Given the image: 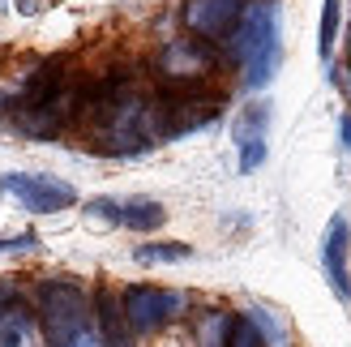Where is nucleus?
Here are the masks:
<instances>
[{
	"instance_id": "obj_11",
	"label": "nucleus",
	"mask_w": 351,
	"mask_h": 347,
	"mask_svg": "<svg viewBox=\"0 0 351 347\" xmlns=\"http://www.w3.org/2000/svg\"><path fill=\"white\" fill-rule=\"evenodd\" d=\"M30 339V309L17 300L13 287H0V347H26Z\"/></svg>"
},
{
	"instance_id": "obj_4",
	"label": "nucleus",
	"mask_w": 351,
	"mask_h": 347,
	"mask_svg": "<svg viewBox=\"0 0 351 347\" xmlns=\"http://www.w3.org/2000/svg\"><path fill=\"white\" fill-rule=\"evenodd\" d=\"M120 304H125V318L133 326V335H150V331H159V326H167L176 313H180L184 296H180V291H167V287L133 283V287H125Z\"/></svg>"
},
{
	"instance_id": "obj_12",
	"label": "nucleus",
	"mask_w": 351,
	"mask_h": 347,
	"mask_svg": "<svg viewBox=\"0 0 351 347\" xmlns=\"http://www.w3.org/2000/svg\"><path fill=\"white\" fill-rule=\"evenodd\" d=\"M232 326H236V313H227V309H206V313L193 322V343L197 347H227L232 343Z\"/></svg>"
},
{
	"instance_id": "obj_9",
	"label": "nucleus",
	"mask_w": 351,
	"mask_h": 347,
	"mask_svg": "<svg viewBox=\"0 0 351 347\" xmlns=\"http://www.w3.org/2000/svg\"><path fill=\"white\" fill-rule=\"evenodd\" d=\"M266 125L270 112L266 103H253L236 116V146H240V171H257L266 163Z\"/></svg>"
},
{
	"instance_id": "obj_18",
	"label": "nucleus",
	"mask_w": 351,
	"mask_h": 347,
	"mask_svg": "<svg viewBox=\"0 0 351 347\" xmlns=\"http://www.w3.org/2000/svg\"><path fill=\"white\" fill-rule=\"evenodd\" d=\"M347 51H351V30H347Z\"/></svg>"
},
{
	"instance_id": "obj_1",
	"label": "nucleus",
	"mask_w": 351,
	"mask_h": 347,
	"mask_svg": "<svg viewBox=\"0 0 351 347\" xmlns=\"http://www.w3.org/2000/svg\"><path fill=\"white\" fill-rule=\"evenodd\" d=\"M223 43L227 56L240 64L249 91L270 86L278 64H283V9H278V0H249L244 17Z\"/></svg>"
},
{
	"instance_id": "obj_8",
	"label": "nucleus",
	"mask_w": 351,
	"mask_h": 347,
	"mask_svg": "<svg viewBox=\"0 0 351 347\" xmlns=\"http://www.w3.org/2000/svg\"><path fill=\"white\" fill-rule=\"evenodd\" d=\"M347 245H351V228H347L343 215H335V219H330V228H326V236H322V270H326V279H330V287H335L339 300H351Z\"/></svg>"
},
{
	"instance_id": "obj_10",
	"label": "nucleus",
	"mask_w": 351,
	"mask_h": 347,
	"mask_svg": "<svg viewBox=\"0 0 351 347\" xmlns=\"http://www.w3.org/2000/svg\"><path fill=\"white\" fill-rule=\"evenodd\" d=\"M95 322H99L103 347H133V326L125 318V304H120L108 287L95 291Z\"/></svg>"
},
{
	"instance_id": "obj_14",
	"label": "nucleus",
	"mask_w": 351,
	"mask_h": 347,
	"mask_svg": "<svg viewBox=\"0 0 351 347\" xmlns=\"http://www.w3.org/2000/svg\"><path fill=\"white\" fill-rule=\"evenodd\" d=\"M193 249L189 245H180V240H163V245H137V262L142 266H167V262H184Z\"/></svg>"
},
{
	"instance_id": "obj_17",
	"label": "nucleus",
	"mask_w": 351,
	"mask_h": 347,
	"mask_svg": "<svg viewBox=\"0 0 351 347\" xmlns=\"http://www.w3.org/2000/svg\"><path fill=\"white\" fill-rule=\"evenodd\" d=\"M339 129H343V146L351 150V116H343V125H339Z\"/></svg>"
},
{
	"instance_id": "obj_6",
	"label": "nucleus",
	"mask_w": 351,
	"mask_h": 347,
	"mask_svg": "<svg viewBox=\"0 0 351 347\" xmlns=\"http://www.w3.org/2000/svg\"><path fill=\"white\" fill-rule=\"evenodd\" d=\"M215 69V47L206 39H171L159 51V77L167 86H202Z\"/></svg>"
},
{
	"instance_id": "obj_3",
	"label": "nucleus",
	"mask_w": 351,
	"mask_h": 347,
	"mask_svg": "<svg viewBox=\"0 0 351 347\" xmlns=\"http://www.w3.org/2000/svg\"><path fill=\"white\" fill-rule=\"evenodd\" d=\"M219 112H223V95L210 91V86H163L159 95H150L146 133L150 142H171L180 133L206 129Z\"/></svg>"
},
{
	"instance_id": "obj_7",
	"label": "nucleus",
	"mask_w": 351,
	"mask_h": 347,
	"mask_svg": "<svg viewBox=\"0 0 351 347\" xmlns=\"http://www.w3.org/2000/svg\"><path fill=\"white\" fill-rule=\"evenodd\" d=\"M249 0H189L184 5V26L206 43H219L236 30V22L244 17Z\"/></svg>"
},
{
	"instance_id": "obj_15",
	"label": "nucleus",
	"mask_w": 351,
	"mask_h": 347,
	"mask_svg": "<svg viewBox=\"0 0 351 347\" xmlns=\"http://www.w3.org/2000/svg\"><path fill=\"white\" fill-rule=\"evenodd\" d=\"M339 13H343V0H322V30H317V56L330 64V51H335L339 39Z\"/></svg>"
},
{
	"instance_id": "obj_5",
	"label": "nucleus",
	"mask_w": 351,
	"mask_h": 347,
	"mask_svg": "<svg viewBox=\"0 0 351 347\" xmlns=\"http://www.w3.org/2000/svg\"><path fill=\"white\" fill-rule=\"evenodd\" d=\"M0 189L13 193L34 215H56V211H69V206L77 202L73 184H64L56 176H30V171H9V176H0Z\"/></svg>"
},
{
	"instance_id": "obj_2",
	"label": "nucleus",
	"mask_w": 351,
	"mask_h": 347,
	"mask_svg": "<svg viewBox=\"0 0 351 347\" xmlns=\"http://www.w3.org/2000/svg\"><path fill=\"white\" fill-rule=\"evenodd\" d=\"M39 322L51 347H99L103 343L90 296L69 279H51L39 287Z\"/></svg>"
},
{
	"instance_id": "obj_13",
	"label": "nucleus",
	"mask_w": 351,
	"mask_h": 347,
	"mask_svg": "<svg viewBox=\"0 0 351 347\" xmlns=\"http://www.w3.org/2000/svg\"><path fill=\"white\" fill-rule=\"evenodd\" d=\"M163 219H167V211L150 198L120 202V228H129V232H154V228H163Z\"/></svg>"
},
{
	"instance_id": "obj_16",
	"label": "nucleus",
	"mask_w": 351,
	"mask_h": 347,
	"mask_svg": "<svg viewBox=\"0 0 351 347\" xmlns=\"http://www.w3.org/2000/svg\"><path fill=\"white\" fill-rule=\"evenodd\" d=\"M227 347H270V343H266V335L257 331L253 318H236V326H232V343H227Z\"/></svg>"
}]
</instances>
